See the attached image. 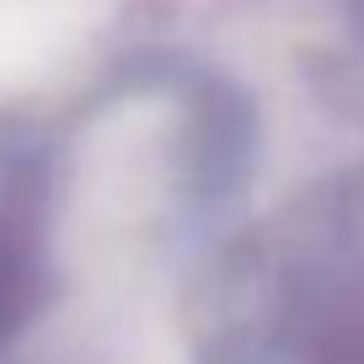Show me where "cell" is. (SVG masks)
Listing matches in <instances>:
<instances>
[{
  "mask_svg": "<svg viewBox=\"0 0 364 364\" xmlns=\"http://www.w3.org/2000/svg\"><path fill=\"white\" fill-rule=\"evenodd\" d=\"M27 316V257L0 236V338H11Z\"/></svg>",
  "mask_w": 364,
  "mask_h": 364,
  "instance_id": "6da1fadb",
  "label": "cell"
}]
</instances>
